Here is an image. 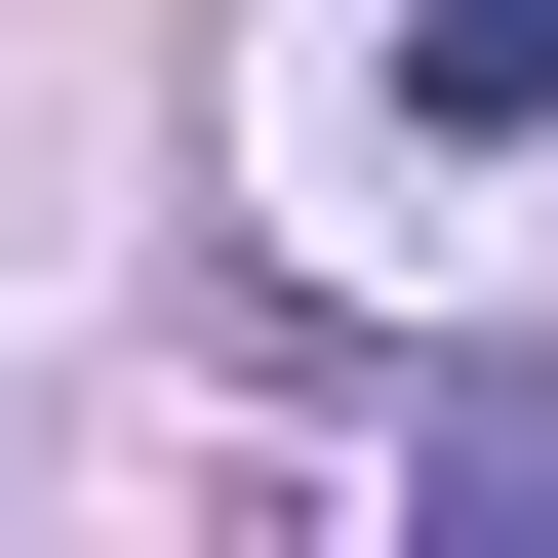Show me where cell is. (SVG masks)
Returning <instances> with one entry per match:
<instances>
[{
	"mask_svg": "<svg viewBox=\"0 0 558 558\" xmlns=\"http://www.w3.org/2000/svg\"><path fill=\"white\" fill-rule=\"evenodd\" d=\"M399 120L439 160H558V0H399Z\"/></svg>",
	"mask_w": 558,
	"mask_h": 558,
	"instance_id": "6da1fadb",
	"label": "cell"
}]
</instances>
